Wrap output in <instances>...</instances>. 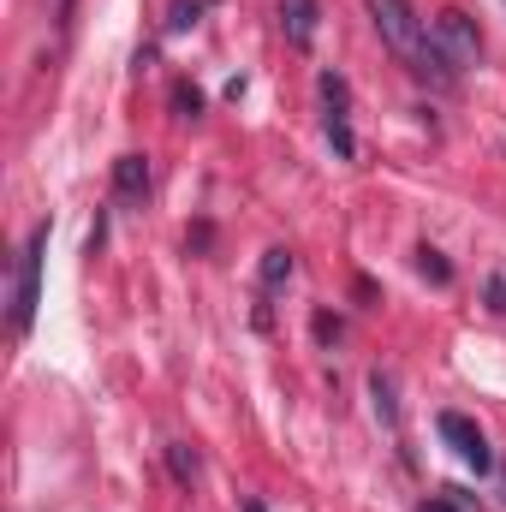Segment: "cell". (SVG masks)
Returning <instances> with one entry per match:
<instances>
[{"mask_svg":"<svg viewBox=\"0 0 506 512\" xmlns=\"http://www.w3.org/2000/svg\"><path fill=\"white\" fill-rule=\"evenodd\" d=\"M114 191H120V197H143V191H149V161H143V155H120V161H114Z\"/></svg>","mask_w":506,"mask_h":512,"instance_id":"obj_7","label":"cell"},{"mask_svg":"<svg viewBox=\"0 0 506 512\" xmlns=\"http://www.w3.org/2000/svg\"><path fill=\"white\" fill-rule=\"evenodd\" d=\"M370 393H376V417L381 423H393V417H399V405H393V382H387V376H370Z\"/></svg>","mask_w":506,"mask_h":512,"instance_id":"obj_9","label":"cell"},{"mask_svg":"<svg viewBox=\"0 0 506 512\" xmlns=\"http://www.w3.org/2000/svg\"><path fill=\"white\" fill-rule=\"evenodd\" d=\"M417 512H465L459 507V495H453V489H447V495H441V501H423V507Z\"/></svg>","mask_w":506,"mask_h":512,"instance_id":"obj_14","label":"cell"},{"mask_svg":"<svg viewBox=\"0 0 506 512\" xmlns=\"http://www.w3.org/2000/svg\"><path fill=\"white\" fill-rule=\"evenodd\" d=\"M42 251H48V227H30V239H24V251H18V274H12V334H30V322H36Z\"/></svg>","mask_w":506,"mask_h":512,"instance_id":"obj_2","label":"cell"},{"mask_svg":"<svg viewBox=\"0 0 506 512\" xmlns=\"http://www.w3.org/2000/svg\"><path fill=\"white\" fill-rule=\"evenodd\" d=\"M370 6V18H376V30H381V42L417 72V78H435V84H453L459 78V66H453V54L429 36V24L405 6V0H364Z\"/></svg>","mask_w":506,"mask_h":512,"instance_id":"obj_1","label":"cell"},{"mask_svg":"<svg viewBox=\"0 0 506 512\" xmlns=\"http://www.w3.org/2000/svg\"><path fill=\"white\" fill-rule=\"evenodd\" d=\"M322 108H328V114H322V126H328L334 155H340V161H352V155H358V137H352V120H346V78H334V72L322 78Z\"/></svg>","mask_w":506,"mask_h":512,"instance_id":"obj_3","label":"cell"},{"mask_svg":"<svg viewBox=\"0 0 506 512\" xmlns=\"http://www.w3.org/2000/svg\"><path fill=\"white\" fill-rule=\"evenodd\" d=\"M441 42L453 48V60H477V48H483L465 12H441Z\"/></svg>","mask_w":506,"mask_h":512,"instance_id":"obj_6","label":"cell"},{"mask_svg":"<svg viewBox=\"0 0 506 512\" xmlns=\"http://www.w3.org/2000/svg\"><path fill=\"white\" fill-rule=\"evenodd\" d=\"M173 108H179V120H197V114H203V96L179 84V90H173Z\"/></svg>","mask_w":506,"mask_h":512,"instance_id":"obj_11","label":"cell"},{"mask_svg":"<svg viewBox=\"0 0 506 512\" xmlns=\"http://www.w3.org/2000/svg\"><path fill=\"white\" fill-rule=\"evenodd\" d=\"M489 310H501V316H506V274L489 280Z\"/></svg>","mask_w":506,"mask_h":512,"instance_id":"obj_13","label":"cell"},{"mask_svg":"<svg viewBox=\"0 0 506 512\" xmlns=\"http://www.w3.org/2000/svg\"><path fill=\"white\" fill-rule=\"evenodd\" d=\"M167 459H173V471H179V477H197V453H185V447H173Z\"/></svg>","mask_w":506,"mask_h":512,"instance_id":"obj_12","label":"cell"},{"mask_svg":"<svg viewBox=\"0 0 506 512\" xmlns=\"http://www.w3.org/2000/svg\"><path fill=\"white\" fill-rule=\"evenodd\" d=\"M280 280H292V251H268L262 256V286H280Z\"/></svg>","mask_w":506,"mask_h":512,"instance_id":"obj_8","label":"cell"},{"mask_svg":"<svg viewBox=\"0 0 506 512\" xmlns=\"http://www.w3.org/2000/svg\"><path fill=\"white\" fill-rule=\"evenodd\" d=\"M280 30L292 48H310L316 42V0H280Z\"/></svg>","mask_w":506,"mask_h":512,"instance_id":"obj_5","label":"cell"},{"mask_svg":"<svg viewBox=\"0 0 506 512\" xmlns=\"http://www.w3.org/2000/svg\"><path fill=\"white\" fill-rule=\"evenodd\" d=\"M441 435L453 441V453L465 459V465H477V471H489L495 465V453H489V441H483V429L465 417V411H441Z\"/></svg>","mask_w":506,"mask_h":512,"instance_id":"obj_4","label":"cell"},{"mask_svg":"<svg viewBox=\"0 0 506 512\" xmlns=\"http://www.w3.org/2000/svg\"><path fill=\"white\" fill-rule=\"evenodd\" d=\"M417 268H423V274H429V280H435V286H447V280H453V268H447V262H441V251H429V245H423V251H417Z\"/></svg>","mask_w":506,"mask_h":512,"instance_id":"obj_10","label":"cell"},{"mask_svg":"<svg viewBox=\"0 0 506 512\" xmlns=\"http://www.w3.org/2000/svg\"><path fill=\"white\" fill-rule=\"evenodd\" d=\"M245 512H262V507H256V501H245Z\"/></svg>","mask_w":506,"mask_h":512,"instance_id":"obj_15","label":"cell"}]
</instances>
